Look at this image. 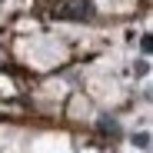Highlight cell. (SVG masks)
Segmentation results:
<instances>
[{"mask_svg":"<svg viewBox=\"0 0 153 153\" xmlns=\"http://www.w3.org/2000/svg\"><path fill=\"white\" fill-rule=\"evenodd\" d=\"M133 140H137V146H150V137H146V133H140V137H133Z\"/></svg>","mask_w":153,"mask_h":153,"instance_id":"7a4b0ae2","label":"cell"},{"mask_svg":"<svg viewBox=\"0 0 153 153\" xmlns=\"http://www.w3.org/2000/svg\"><path fill=\"white\" fill-rule=\"evenodd\" d=\"M53 13L60 20H90L93 17V4H90V0H63Z\"/></svg>","mask_w":153,"mask_h":153,"instance_id":"6da1fadb","label":"cell"}]
</instances>
